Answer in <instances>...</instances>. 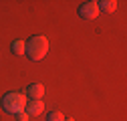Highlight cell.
I'll return each mask as SVG.
<instances>
[{"instance_id": "obj_1", "label": "cell", "mask_w": 127, "mask_h": 121, "mask_svg": "<svg viewBox=\"0 0 127 121\" xmlns=\"http://www.w3.org/2000/svg\"><path fill=\"white\" fill-rule=\"evenodd\" d=\"M49 53V36L44 34H34L26 40V57L30 60H42Z\"/></svg>"}, {"instance_id": "obj_2", "label": "cell", "mask_w": 127, "mask_h": 121, "mask_svg": "<svg viewBox=\"0 0 127 121\" xmlns=\"http://www.w3.org/2000/svg\"><path fill=\"white\" fill-rule=\"evenodd\" d=\"M26 103H28L26 95L24 93H18V91H10V93H6L2 97V101H0L2 109L6 113H10V115H18L20 111H24Z\"/></svg>"}, {"instance_id": "obj_3", "label": "cell", "mask_w": 127, "mask_h": 121, "mask_svg": "<svg viewBox=\"0 0 127 121\" xmlns=\"http://www.w3.org/2000/svg\"><path fill=\"white\" fill-rule=\"evenodd\" d=\"M79 16L83 20H93L99 16V8H97V2L95 0H89V2H83L79 6Z\"/></svg>"}, {"instance_id": "obj_4", "label": "cell", "mask_w": 127, "mask_h": 121, "mask_svg": "<svg viewBox=\"0 0 127 121\" xmlns=\"http://www.w3.org/2000/svg\"><path fill=\"white\" fill-rule=\"evenodd\" d=\"M26 99H36V101H40L42 97H44V87L40 85V83H30L28 87H26Z\"/></svg>"}, {"instance_id": "obj_5", "label": "cell", "mask_w": 127, "mask_h": 121, "mask_svg": "<svg viewBox=\"0 0 127 121\" xmlns=\"http://www.w3.org/2000/svg\"><path fill=\"white\" fill-rule=\"evenodd\" d=\"M24 111H26L28 115H40V113L44 111V103H42V101H36V99H28Z\"/></svg>"}, {"instance_id": "obj_6", "label": "cell", "mask_w": 127, "mask_h": 121, "mask_svg": "<svg viewBox=\"0 0 127 121\" xmlns=\"http://www.w3.org/2000/svg\"><path fill=\"white\" fill-rule=\"evenodd\" d=\"M97 8H99V12L111 14V12L117 10V2H115V0H99V2H97Z\"/></svg>"}, {"instance_id": "obj_7", "label": "cell", "mask_w": 127, "mask_h": 121, "mask_svg": "<svg viewBox=\"0 0 127 121\" xmlns=\"http://www.w3.org/2000/svg\"><path fill=\"white\" fill-rule=\"evenodd\" d=\"M10 49H12L14 55H24V53H26V42H24V40H12Z\"/></svg>"}, {"instance_id": "obj_8", "label": "cell", "mask_w": 127, "mask_h": 121, "mask_svg": "<svg viewBox=\"0 0 127 121\" xmlns=\"http://www.w3.org/2000/svg\"><path fill=\"white\" fill-rule=\"evenodd\" d=\"M67 117L63 115L61 111H51L49 115H46V121H65Z\"/></svg>"}, {"instance_id": "obj_9", "label": "cell", "mask_w": 127, "mask_h": 121, "mask_svg": "<svg viewBox=\"0 0 127 121\" xmlns=\"http://www.w3.org/2000/svg\"><path fill=\"white\" fill-rule=\"evenodd\" d=\"M16 119H18V121H28V119H30V115H28L26 111H20V113L16 115Z\"/></svg>"}, {"instance_id": "obj_10", "label": "cell", "mask_w": 127, "mask_h": 121, "mask_svg": "<svg viewBox=\"0 0 127 121\" xmlns=\"http://www.w3.org/2000/svg\"><path fill=\"white\" fill-rule=\"evenodd\" d=\"M65 121H73V119H65Z\"/></svg>"}]
</instances>
